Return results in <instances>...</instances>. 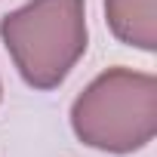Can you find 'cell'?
Wrapping results in <instances>:
<instances>
[{
	"label": "cell",
	"instance_id": "cell-3",
	"mask_svg": "<svg viewBox=\"0 0 157 157\" xmlns=\"http://www.w3.org/2000/svg\"><path fill=\"white\" fill-rule=\"evenodd\" d=\"M154 10H157V0H105V16L114 37L145 52L157 46Z\"/></svg>",
	"mask_w": 157,
	"mask_h": 157
},
{
	"label": "cell",
	"instance_id": "cell-1",
	"mask_svg": "<svg viewBox=\"0 0 157 157\" xmlns=\"http://www.w3.org/2000/svg\"><path fill=\"white\" fill-rule=\"evenodd\" d=\"M71 126L90 148L129 154L157 132V80L151 74L111 68L77 96Z\"/></svg>",
	"mask_w": 157,
	"mask_h": 157
},
{
	"label": "cell",
	"instance_id": "cell-2",
	"mask_svg": "<svg viewBox=\"0 0 157 157\" xmlns=\"http://www.w3.org/2000/svg\"><path fill=\"white\" fill-rule=\"evenodd\" d=\"M0 37L25 83L52 90L86 49L83 0H31L0 22Z\"/></svg>",
	"mask_w": 157,
	"mask_h": 157
}]
</instances>
